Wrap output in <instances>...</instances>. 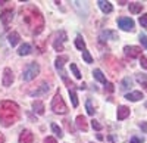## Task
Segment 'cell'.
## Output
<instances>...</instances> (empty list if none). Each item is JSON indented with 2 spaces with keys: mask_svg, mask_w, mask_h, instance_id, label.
<instances>
[{
  "mask_svg": "<svg viewBox=\"0 0 147 143\" xmlns=\"http://www.w3.org/2000/svg\"><path fill=\"white\" fill-rule=\"evenodd\" d=\"M19 14L22 16L24 24L30 28L32 34H40L44 28V18L41 15V12L32 5L24 6L19 9Z\"/></svg>",
  "mask_w": 147,
  "mask_h": 143,
  "instance_id": "6da1fadb",
  "label": "cell"
},
{
  "mask_svg": "<svg viewBox=\"0 0 147 143\" xmlns=\"http://www.w3.org/2000/svg\"><path fill=\"white\" fill-rule=\"evenodd\" d=\"M19 120V106L12 100L0 102V124L3 127H10Z\"/></svg>",
  "mask_w": 147,
  "mask_h": 143,
  "instance_id": "7a4b0ae2",
  "label": "cell"
},
{
  "mask_svg": "<svg viewBox=\"0 0 147 143\" xmlns=\"http://www.w3.org/2000/svg\"><path fill=\"white\" fill-rule=\"evenodd\" d=\"M40 73V65L35 64V62H31L25 66V69H24V74H22V80L24 81H31L34 80L37 75H38Z\"/></svg>",
  "mask_w": 147,
  "mask_h": 143,
  "instance_id": "3957f363",
  "label": "cell"
},
{
  "mask_svg": "<svg viewBox=\"0 0 147 143\" xmlns=\"http://www.w3.org/2000/svg\"><path fill=\"white\" fill-rule=\"evenodd\" d=\"M52 109H53V112H56V114H66V112H68V106H66V103L63 102V99H62V96H60L59 91L55 94V98H53V100H52Z\"/></svg>",
  "mask_w": 147,
  "mask_h": 143,
  "instance_id": "277c9868",
  "label": "cell"
},
{
  "mask_svg": "<svg viewBox=\"0 0 147 143\" xmlns=\"http://www.w3.org/2000/svg\"><path fill=\"white\" fill-rule=\"evenodd\" d=\"M66 62H68V56H57L56 61H55V65H56V69L59 71L60 77H62V80L65 81V84L69 86V87H74V84L68 80V77H66V74H65V71H63V65H65Z\"/></svg>",
  "mask_w": 147,
  "mask_h": 143,
  "instance_id": "5b68a950",
  "label": "cell"
},
{
  "mask_svg": "<svg viewBox=\"0 0 147 143\" xmlns=\"http://www.w3.org/2000/svg\"><path fill=\"white\" fill-rule=\"evenodd\" d=\"M68 40V35L63 30H60L57 34H56V37L53 40V47L57 50V52H62L63 50V43Z\"/></svg>",
  "mask_w": 147,
  "mask_h": 143,
  "instance_id": "8992f818",
  "label": "cell"
},
{
  "mask_svg": "<svg viewBox=\"0 0 147 143\" xmlns=\"http://www.w3.org/2000/svg\"><path fill=\"white\" fill-rule=\"evenodd\" d=\"M118 27L122 28L124 31H132L134 30V21L131 18H125V16L118 18Z\"/></svg>",
  "mask_w": 147,
  "mask_h": 143,
  "instance_id": "52a82bcc",
  "label": "cell"
},
{
  "mask_svg": "<svg viewBox=\"0 0 147 143\" xmlns=\"http://www.w3.org/2000/svg\"><path fill=\"white\" fill-rule=\"evenodd\" d=\"M124 52H125V55L129 56L131 59L140 58V56H141V47H138V46H125V47H124Z\"/></svg>",
  "mask_w": 147,
  "mask_h": 143,
  "instance_id": "ba28073f",
  "label": "cell"
},
{
  "mask_svg": "<svg viewBox=\"0 0 147 143\" xmlns=\"http://www.w3.org/2000/svg\"><path fill=\"white\" fill-rule=\"evenodd\" d=\"M19 143H34V134L30 130H22L19 134Z\"/></svg>",
  "mask_w": 147,
  "mask_h": 143,
  "instance_id": "9c48e42d",
  "label": "cell"
},
{
  "mask_svg": "<svg viewBox=\"0 0 147 143\" xmlns=\"http://www.w3.org/2000/svg\"><path fill=\"white\" fill-rule=\"evenodd\" d=\"M12 83H13V73H12L10 68H5V71H3V86L9 87V86H12Z\"/></svg>",
  "mask_w": 147,
  "mask_h": 143,
  "instance_id": "30bf717a",
  "label": "cell"
},
{
  "mask_svg": "<svg viewBox=\"0 0 147 143\" xmlns=\"http://www.w3.org/2000/svg\"><path fill=\"white\" fill-rule=\"evenodd\" d=\"M49 90H50V86L44 83V84H41L38 89H35V90H34V91H31L30 94H31V96H34V98H40V96H43V94H47V93H49Z\"/></svg>",
  "mask_w": 147,
  "mask_h": 143,
  "instance_id": "8fae6325",
  "label": "cell"
},
{
  "mask_svg": "<svg viewBox=\"0 0 147 143\" xmlns=\"http://www.w3.org/2000/svg\"><path fill=\"white\" fill-rule=\"evenodd\" d=\"M12 19H13V12H12L10 9L3 10L2 14H0V21L3 22V25H9V24L12 22Z\"/></svg>",
  "mask_w": 147,
  "mask_h": 143,
  "instance_id": "7c38bea8",
  "label": "cell"
},
{
  "mask_svg": "<svg viewBox=\"0 0 147 143\" xmlns=\"http://www.w3.org/2000/svg\"><path fill=\"white\" fill-rule=\"evenodd\" d=\"M97 5H99V7L102 9L103 14H110V12L113 10V6H112V3H110V2H105V0H100V2L97 3Z\"/></svg>",
  "mask_w": 147,
  "mask_h": 143,
  "instance_id": "4fadbf2b",
  "label": "cell"
},
{
  "mask_svg": "<svg viewBox=\"0 0 147 143\" xmlns=\"http://www.w3.org/2000/svg\"><path fill=\"white\" fill-rule=\"evenodd\" d=\"M118 120H125V118L129 115V108L128 106H118Z\"/></svg>",
  "mask_w": 147,
  "mask_h": 143,
  "instance_id": "5bb4252c",
  "label": "cell"
},
{
  "mask_svg": "<svg viewBox=\"0 0 147 143\" xmlns=\"http://www.w3.org/2000/svg\"><path fill=\"white\" fill-rule=\"evenodd\" d=\"M77 127H78L80 130H82V131H87V130H88L87 120H85L84 115H78V117H77Z\"/></svg>",
  "mask_w": 147,
  "mask_h": 143,
  "instance_id": "9a60e30c",
  "label": "cell"
},
{
  "mask_svg": "<svg viewBox=\"0 0 147 143\" xmlns=\"http://www.w3.org/2000/svg\"><path fill=\"white\" fill-rule=\"evenodd\" d=\"M125 99H128V100H131V102L141 100V99H143V93H141V91H131V93H127V94H125Z\"/></svg>",
  "mask_w": 147,
  "mask_h": 143,
  "instance_id": "2e32d148",
  "label": "cell"
},
{
  "mask_svg": "<svg viewBox=\"0 0 147 143\" xmlns=\"http://www.w3.org/2000/svg\"><path fill=\"white\" fill-rule=\"evenodd\" d=\"M7 40H9V44H10L12 47H13V46H16V44L19 43V40H21V35H19L16 31H12V33L9 34Z\"/></svg>",
  "mask_w": 147,
  "mask_h": 143,
  "instance_id": "e0dca14e",
  "label": "cell"
},
{
  "mask_svg": "<svg viewBox=\"0 0 147 143\" xmlns=\"http://www.w3.org/2000/svg\"><path fill=\"white\" fill-rule=\"evenodd\" d=\"M32 109L38 114V115H43L44 114V105L41 100H34L32 102Z\"/></svg>",
  "mask_w": 147,
  "mask_h": 143,
  "instance_id": "ac0fdd59",
  "label": "cell"
},
{
  "mask_svg": "<svg viewBox=\"0 0 147 143\" xmlns=\"http://www.w3.org/2000/svg\"><path fill=\"white\" fill-rule=\"evenodd\" d=\"M141 10H143V5L141 3H138V2L129 3V12L131 14H140Z\"/></svg>",
  "mask_w": 147,
  "mask_h": 143,
  "instance_id": "d6986e66",
  "label": "cell"
},
{
  "mask_svg": "<svg viewBox=\"0 0 147 143\" xmlns=\"http://www.w3.org/2000/svg\"><path fill=\"white\" fill-rule=\"evenodd\" d=\"M18 53L21 55V56H25V55H30L31 53V44H28V43H24L21 47H19V50H18Z\"/></svg>",
  "mask_w": 147,
  "mask_h": 143,
  "instance_id": "ffe728a7",
  "label": "cell"
},
{
  "mask_svg": "<svg viewBox=\"0 0 147 143\" xmlns=\"http://www.w3.org/2000/svg\"><path fill=\"white\" fill-rule=\"evenodd\" d=\"M100 39L103 40V39H112V40H116L118 39V34L116 33H113V31H103L102 34H100Z\"/></svg>",
  "mask_w": 147,
  "mask_h": 143,
  "instance_id": "44dd1931",
  "label": "cell"
},
{
  "mask_svg": "<svg viewBox=\"0 0 147 143\" xmlns=\"http://www.w3.org/2000/svg\"><path fill=\"white\" fill-rule=\"evenodd\" d=\"M93 75H94V78L97 80V81H100V83H103V84H106V77L103 75V73L100 69H94V73H93Z\"/></svg>",
  "mask_w": 147,
  "mask_h": 143,
  "instance_id": "7402d4cb",
  "label": "cell"
},
{
  "mask_svg": "<svg viewBox=\"0 0 147 143\" xmlns=\"http://www.w3.org/2000/svg\"><path fill=\"white\" fill-rule=\"evenodd\" d=\"M75 46L78 47L80 50H85V41L82 40L81 35H77V39H75Z\"/></svg>",
  "mask_w": 147,
  "mask_h": 143,
  "instance_id": "603a6c76",
  "label": "cell"
},
{
  "mask_svg": "<svg viewBox=\"0 0 147 143\" xmlns=\"http://www.w3.org/2000/svg\"><path fill=\"white\" fill-rule=\"evenodd\" d=\"M69 98H71V100H72V106H74V108H77V106H78V98H77V93L74 91V90H71V89H69Z\"/></svg>",
  "mask_w": 147,
  "mask_h": 143,
  "instance_id": "cb8c5ba5",
  "label": "cell"
},
{
  "mask_svg": "<svg viewBox=\"0 0 147 143\" xmlns=\"http://www.w3.org/2000/svg\"><path fill=\"white\" fill-rule=\"evenodd\" d=\"M52 130H53V133L60 139V137H63V134H62V128H60L57 124H52Z\"/></svg>",
  "mask_w": 147,
  "mask_h": 143,
  "instance_id": "d4e9b609",
  "label": "cell"
},
{
  "mask_svg": "<svg viewBox=\"0 0 147 143\" xmlns=\"http://www.w3.org/2000/svg\"><path fill=\"white\" fill-rule=\"evenodd\" d=\"M71 71H72V74L75 75V78H78V80L81 78V73H80V69L75 64H71Z\"/></svg>",
  "mask_w": 147,
  "mask_h": 143,
  "instance_id": "484cf974",
  "label": "cell"
},
{
  "mask_svg": "<svg viewBox=\"0 0 147 143\" xmlns=\"http://www.w3.org/2000/svg\"><path fill=\"white\" fill-rule=\"evenodd\" d=\"M82 59H84L87 64H91V62H93V58H91V55H90L87 50H82Z\"/></svg>",
  "mask_w": 147,
  "mask_h": 143,
  "instance_id": "4316f807",
  "label": "cell"
},
{
  "mask_svg": "<svg viewBox=\"0 0 147 143\" xmlns=\"http://www.w3.org/2000/svg\"><path fill=\"white\" fill-rule=\"evenodd\" d=\"M85 109H87V114H88V115H94V108L91 106V102H90V100L85 102Z\"/></svg>",
  "mask_w": 147,
  "mask_h": 143,
  "instance_id": "83f0119b",
  "label": "cell"
},
{
  "mask_svg": "<svg viewBox=\"0 0 147 143\" xmlns=\"http://www.w3.org/2000/svg\"><path fill=\"white\" fill-rule=\"evenodd\" d=\"M91 127H93L94 130H97V131H100V130L103 128V125H102L99 121H96V120H93V121H91Z\"/></svg>",
  "mask_w": 147,
  "mask_h": 143,
  "instance_id": "f1b7e54d",
  "label": "cell"
},
{
  "mask_svg": "<svg viewBox=\"0 0 147 143\" xmlns=\"http://www.w3.org/2000/svg\"><path fill=\"white\" fill-rule=\"evenodd\" d=\"M131 84H132V81L129 80V78H125L124 81H122V90H125V89H128V87H131Z\"/></svg>",
  "mask_w": 147,
  "mask_h": 143,
  "instance_id": "f546056e",
  "label": "cell"
},
{
  "mask_svg": "<svg viewBox=\"0 0 147 143\" xmlns=\"http://www.w3.org/2000/svg\"><path fill=\"white\" fill-rule=\"evenodd\" d=\"M140 24H141V27L147 28V14H144V15L140 16Z\"/></svg>",
  "mask_w": 147,
  "mask_h": 143,
  "instance_id": "4dcf8cb0",
  "label": "cell"
},
{
  "mask_svg": "<svg viewBox=\"0 0 147 143\" xmlns=\"http://www.w3.org/2000/svg\"><path fill=\"white\" fill-rule=\"evenodd\" d=\"M140 64H141V66H143V68H146V69H147V56H143V55L140 56Z\"/></svg>",
  "mask_w": 147,
  "mask_h": 143,
  "instance_id": "1f68e13d",
  "label": "cell"
},
{
  "mask_svg": "<svg viewBox=\"0 0 147 143\" xmlns=\"http://www.w3.org/2000/svg\"><path fill=\"white\" fill-rule=\"evenodd\" d=\"M140 41H141V44L146 47V49H147V37H146V35L144 34H140Z\"/></svg>",
  "mask_w": 147,
  "mask_h": 143,
  "instance_id": "d6a6232c",
  "label": "cell"
},
{
  "mask_svg": "<svg viewBox=\"0 0 147 143\" xmlns=\"http://www.w3.org/2000/svg\"><path fill=\"white\" fill-rule=\"evenodd\" d=\"M44 143H56V139L49 136V137H46V139H44Z\"/></svg>",
  "mask_w": 147,
  "mask_h": 143,
  "instance_id": "836d02e7",
  "label": "cell"
},
{
  "mask_svg": "<svg viewBox=\"0 0 147 143\" xmlns=\"http://www.w3.org/2000/svg\"><path fill=\"white\" fill-rule=\"evenodd\" d=\"M143 142V139H140V137H137V136H134L132 139H131V143H141Z\"/></svg>",
  "mask_w": 147,
  "mask_h": 143,
  "instance_id": "e575fe53",
  "label": "cell"
},
{
  "mask_svg": "<svg viewBox=\"0 0 147 143\" xmlns=\"http://www.w3.org/2000/svg\"><path fill=\"white\" fill-rule=\"evenodd\" d=\"M106 86H107V91H113V84L112 83H106Z\"/></svg>",
  "mask_w": 147,
  "mask_h": 143,
  "instance_id": "d590c367",
  "label": "cell"
},
{
  "mask_svg": "<svg viewBox=\"0 0 147 143\" xmlns=\"http://www.w3.org/2000/svg\"><path fill=\"white\" fill-rule=\"evenodd\" d=\"M140 127H141L143 131H147V123H141V124H140Z\"/></svg>",
  "mask_w": 147,
  "mask_h": 143,
  "instance_id": "8d00e7d4",
  "label": "cell"
},
{
  "mask_svg": "<svg viewBox=\"0 0 147 143\" xmlns=\"http://www.w3.org/2000/svg\"><path fill=\"white\" fill-rule=\"evenodd\" d=\"M0 143H5V136L0 133Z\"/></svg>",
  "mask_w": 147,
  "mask_h": 143,
  "instance_id": "74e56055",
  "label": "cell"
},
{
  "mask_svg": "<svg viewBox=\"0 0 147 143\" xmlns=\"http://www.w3.org/2000/svg\"><path fill=\"white\" fill-rule=\"evenodd\" d=\"M141 86H143V87H144V90L147 91V81H143V84H141Z\"/></svg>",
  "mask_w": 147,
  "mask_h": 143,
  "instance_id": "f35d334b",
  "label": "cell"
},
{
  "mask_svg": "<svg viewBox=\"0 0 147 143\" xmlns=\"http://www.w3.org/2000/svg\"><path fill=\"white\" fill-rule=\"evenodd\" d=\"M78 89H80V90H84V89H85V83H82V84H81Z\"/></svg>",
  "mask_w": 147,
  "mask_h": 143,
  "instance_id": "ab89813d",
  "label": "cell"
},
{
  "mask_svg": "<svg viewBox=\"0 0 147 143\" xmlns=\"http://www.w3.org/2000/svg\"><path fill=\"white\" fill-rule=\"evenodd\" d=\"M146 108H147V103H146Z\"/></svg>",
  "mask_w": 147,
  "mask_h": 143,
  "instance_id": "60d3db41",
  "label": "cell"
}]
</instances>
